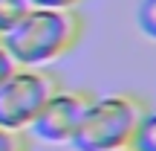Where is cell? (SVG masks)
Wrapping results in <instances>:
<instances>
[{"label": "cell", "instance_id": "cell-1", "mask_svg": "<svg viewBox=\"0 0 156 151\" xmlns=\"http://www.w3.org/2000/svg\"><path fill=\"white\" fill-rule=\"evenodd\" d=\"M84 38L78 9H32L20 26L0 38L17 67H49L67 58Z\"/></svg>", "mask_w": 156, "mask_h": 151}, {"label": "cell", "instance_id": "cell-2", "mask_svg": "<svg viewBox=\"0 0 156 151\" xmlns=\"http://www.w3.org/2000/svg\"><path fill=\"white\" fill-rule=\"evenodd\" d=\"M147 108H151L147 99L139 93L93 96L75 137L69 140V148L73 151H110V148L130 145Z\"/></svg>", "mask_w": 156, "mask_h": 151}, {"label": "cell", "instance_id": "cell-6", "mask_svg": "<svg viewBox=\"0 0 156 151\" xmlns=\"http://www.w3.org/2000/svg\"><path fill=\"white\" fill-rule=\"evenodd\" d=\"M130 145L136 151H156V108H147L145 111V116H142Z\"/></svg>", "mask_w": 156, "mask_h": 151}, {"label": "cell", "instance_id": "cell-8", "mask_svg": "<svg viewBox=\"0 0 156 151\" xmlns=\"http://www.w3.org/2000/svg\"><path fill=\"white\" fill-rule=\"evenodd\" d=\"M32 148V137L26 131L3 128L0 125V151H29Z\"/></svg>", "mask_w": 156, "mask_h": 151}, {"label": "cell", "instance_id": "cell-4", "mask_svg": "<svg viewBox=\"0 0 156 151\" xmlns=\"http://www.w3.org/2000/svg\"><path fill=\"white\" fill-rule=\"evenodd\" d=\"M93 96L95 93H90V90L58 87L55 93L46 99V105L41 108L35 122L26 128L29 137L46 142V145H69V140L75 137V131H78V125H81V119H84V113H87Z\"/></svg>", "mask_w": 156, "mask_h": 151}, {"label": "cell", "instance_id": "cell-9", "mask_svg": "<svg viewBox=\"0 0 156 151\" xmlns=\"http://www.w3.org/2000/svg\"><path fill=\"white\" fill-rule=\"evenodd\" d=\"M15 70H17V61L12 58V52L6 50L3 44H0V84H3L6 78H9L12 73H15Z\"/></svg>", "mask_w": 156, "mask_h": 151}, {"label": "cell", "instance_id": "cell-5", "mask_svg": "<svg viewBox=\"0 0 156 151\" xmlns=\"http://www.w3.org/2000/svg\"><path fill=\"white\" fill-rule=\"evenodd\" d=\"M35 6L29 3V0H0V38L20 26V21Z\"/></svg>", "mask_w": 156, "mask_h": 151}, {"label": "cell", "instance_id": "cell-10", "mask_svg": "<svg viewBox=\"0 0 156 151\" xmlns=\"http://www.w3.org/2000/svg\"><path fill=\"white\" fill-rule=\"evenodd\" d=\"M35 9H78L84 0H29Z\"/></svg>", "mask_w": 156, "mask_h": 151}, {"label": "cell", "instance_id": "cell-11", "mask_svg": "<svg viewBox=\"0 0 156 151\" xmlns=\"http://www.w3.org/2000/svg\"><path fill=\"white\" fill-rule=\"evenodd\" d=\"M110 151H136L133 145H122V148H110Z\"/></svg>", "mask_w": 156, "mask_h": 151}, {"label": "cell", "instance_id": "cell-7", "mask_svg": "<svg viewBox=\"0 0 156 151\" xmlns=\"http://www.w3.org/2000/svg\"><path fill=\"white\" fill-rule=\"evenodd\" d=\"M136 23H139L142 35L156 41V0H142L136 9Z\"/></svg>", "mask_w": 156, "mask_h": 151}, {"label": "cell", "instance_id": "cell-3", "mask_svg": "<svg viewBox=\"0 0 156 151\" xmlns=\"http://www.w3.org/2000/svg\"><path fill=\"white\" fill-rule=\"evenodd\" d=\"M61 78L46 67H17L0 84V125L15 131H26L41 113Z\"/></svg>", "mask_w": 156, "mask_h": 151}]
</instances>
